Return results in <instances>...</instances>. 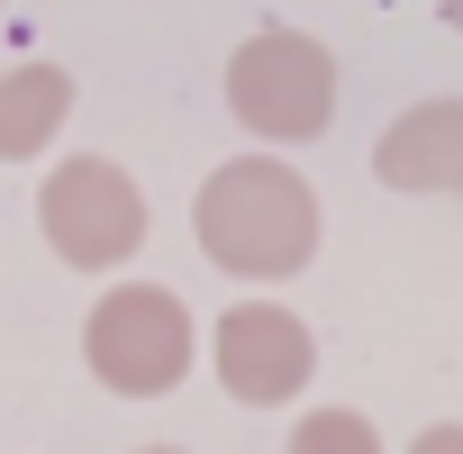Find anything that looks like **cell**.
Segmentation results:
<instances>
[{
  "label": "cell",
  "instance_id": "obj_8",
  "mask_svg": "<svg viewBox=\"0 0 463 454\" xmlns=\"http://www.w3.org/2000/svg\"><path fill=\"white\" fill-rule=\"evenodd\" d=\"M282 454H382V427H373L364 409H309Z\"/></svg>",
  "mask_w": 463,
  "mask_h": 454
},
{
  "label": "cell",
  "instance_id": "obj_3",
  "mask_svg": "<svg viewBox=\"0 0 463 454\" xmlns=\"http://www.w3.org/2000/svg\"><path fill=\"white\" fill-rule=\"evenodd\" d=\"M227 109L264 146H309L336 118V55L300 28H255L227 55Z\"/></svg>",
  "mask_w": 463,
  "mask_h": 454
},
{
  "label": "cell",
  "instance_id": "obj_7",
  "mask_svg": "<svg viewBox=\"0 0 463 454\" xmlns=\"http://www.w3.org/2000/svg\"><path fill=\"white\" fill-rule=\"evenodd\" d=\"M73 118V73L64 64H10L0 73V164H37Z\"/></svg>",
  "mask_w": 463,
  "mask_h": 454
},
{
  "label": "cell",
  "instance_id": "obj_11",
  "mask_svg": "<svg viewBox=\"0 0 463 454\" xmlns=\"http://www.w3.org/2000/svg\"><path fill=\"white\" fill-rule=\"evenodd\" d=\"M137 454H182V445H137Z\"/></svg>",
  "mask_w": 463,
  "mask_h": 454
},
{
  "label": "cell",
  "instance_id": "obj_5",
  "mask_svg": "<svg viewBox=\"0 0 463 454\" xmlns=\"http://www.w3.org/2000/svg\"><path fill=\"white\" fill-rule=\"evenodd\" d=\"M209 373L227 400H246V409H282L309 391L318 373V336L282 309V300H237L218 327H209Z\"/></svg>",
  "mask_w": 463,
  "mask_h": 454
},
{
  "label": "cell",
  "instance_id": "obj_1",
  "mask_svg": "<svg viewBox=\"0 0 463 454\" xmlns=\"http://www.w3.org/2000/svg\"><path fill=\"white\" fill-rule=\"evenodd\" d=\"M191 237L237 282H291L318 255V191L282 155H227L191 191Z\"/></svg>",
  "mask_w": 463,
  "mask_h": 454
},
{
  "label": "cell",
  "instance_id": "obj_9",
  "mask_svg": "<svg viewBox=\"0 0 463 454\" xmlns=\"http://www.w3.org/2000/svg\"><path fill=\"white\" fill-rule=\"evenodd\" d=\"M409 454H463V418H436V427H418V445Z\"/></svg>",
  "mask_w": 463,
  "mask_h": 454
},
{
  "label": "cell",
  "instance_id": "obj_2",
  "mask_svg": "<svg viewBox=\"0 0 463 454\" xmlns=\"http://www.w3.org/2000/svg\"><path fill=\"white\" fill-rule=\"evenodd\" d=\"M191 309L164 291V282H109L100 300H91V318H82V364H91V382L100 391H118V400H164V391H182V373H191Z\"/></svg>",
  "mask_w": 463,
  "mask_h": 454
},
{
  "label": "cell",
  "instance_id": "obj_6",
  "mask_svg": "<svg viewBox=\"0 0 463 454\" xmlns=\"http://www.w3.org/2000/svg\"><path fill=\"white\" fill-rule=\"evenodd\" d=\"M373 173H382V191H409V200H463V100L454 91L409 100L382 128Z\"/></svg>",
  "mask_w": 463,
  "mask_h": 454
},
{
  "label": "cell",
  "instance_id": "obj_4",
  "mask_svg": "<svg viewBox=\"0 0 463 454\" xmlns=\"http://www.w3.org/2000/svg\"><path fill=\"white\" fill-rule=\"evenodd\" d=\"M37 227L46 246L73 264V273H118L137 246H146V191L128 164L109 155H64L46 182H37Z\"/></svg>",
  "mask_w": 463,
  "mask_h": 454
},
{
  "label": "cell",
  "instance_id": "obj_10",
  "mask_svg": "<svg viewBox=\"0 0 463 454\" xmlns=\"http://www.w3.org/2000/svg\"><path fill=\"white\" fill-rule=\"evenodd\" d=\"M436 19H445V28H454V37H463V0H436Z\"/></svg>",
  "mask_w": 463,
  "mask_h": 454
}]
</instances>
